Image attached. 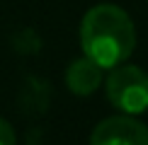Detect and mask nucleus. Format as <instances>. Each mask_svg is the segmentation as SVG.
I'll list each match as a JSON object with an SVG mask.
<instances>
[{
	"label": "nucleus",
	"mask_w": 148,
	"mask_h": 145,
	"mask_svg": "<svg viewBox=\"0 0 148 145\" xmlns=\"http://www.w3.org/2000/svg\"><path fill=\"white\" fill-rule=\"evenodd\" d=\"M12 48L24 53V56H29V53H36L41 48V39L32 29H20V32L12 36Z\"/></svg>",
	"instance_id": "nucleus-6"
},
{
	"label": "nucleus",
	"mask_w": 148,
	"mask_h": 145,
	"mask_svg": "<svg viewBox=\"0 0 148 145\" xmlns=\"http://www.w3.org/2000/svg\"><path fill=\"white\" fill-rule=\"evenodd\" d=\"M104 92H107V102L119 114L138 116L148 109V72L124 60L109 68Z\"/></svg>",
	"instance_id": "nucleus-2"
},
{
	"label": "nucleus",
	"mask_w": 148,
	"mask_h": 145,
	"mask_svg": "<svg viewBox=\"0 0 148 145\" xmlns=\"http://www.w3.org/2000/svg\"><path fill=\"white\" fill-rule=\"evenodd\" d=\"M15 143H17V136H15L12 123L0 116V145H15Z\"/></svg>",
	"instance_id": "nucleus-7"
},
{
	"label": "nucleus",
	"mask_w": 148,
	"mask_h": 145,
	"mask_svg": "<svg viewBox=\"0 0 148 145\" xmlns=\"http://www.w3.org/2000/svg\"><path fill=\"white\" fill-rule=\"evenodd\" d=\"M80 48L102 70L124 63L136 48V27L129 12L109 3L90 7L80 22Z\"/></svg>",
	"instance_id": "nucleus-1"
},
{
	"label": "nucleus",
	"mask_w": 148,
	"mask_h": 145,
	"mask_svg": "<svg viewBox=\"0 0 148 145\" xmlns=\"http://www.w3.org/2000/svg\"><path fill=\"white\" fill-rule=\"evenodd\" d=\"M90 145H148V126L129 114L109 116L95 126Z\"/></svg>",
	"instance_id": "nucleus-3"
},
{
	"label": "nucleus",
	"mask_w": 148,
	"mask_h": 145,
	"mask_svg": "<svg viewBox=\"0 0 148 145\" xmlns=\"http://www.w3.org/2000/svg\"><path fill=\"white\" fill-rule=\"evenodd\" d=\"M49 102H51V87L39 80V77H27L24 87L20 89V106L29 116H39L46 111Z\"/></svg>",
	"instance_id": "nucleus-5"
},
{
	"label": "nucleus",
	"mask_w": 148,
	"mask_h": 145,
	"mask_svg": "<svg viewBox=\"0 0 148 145\" xmlns=\"http://www.w3.org/2000/svg\"><path fill=\"white\" fill-rule=\"evenodd\" d=\"M102 85V68L90 60L88 56H80L71 60L66 68V87L78 97H88Z\"/></svg>",
	"instance_id": "nucleus-4"
}]
</instances>
